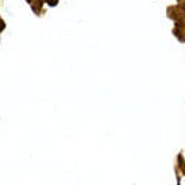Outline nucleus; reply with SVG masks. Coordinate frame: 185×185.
I'll return each instance as SVG.
<instances>
[{"instance_id": "f03ea898", "label": "nucleus", "mask_w": 185, "mask_h": 185, "mask_svg": "<svg viewBox=\"0 0 185 185\" xmlns=\"http://www.w3.org/2000/svg\"><path fill=\"white\" fill-rule=\"evenodd\" d=\"M4 27H6V25H4V22H3V20H0V31H1V30H3Z\"/></svg>"}, {"instance_id": "f257e3e1", "label": "nucleus", "mask_w": 185, "mask_h": 185, "mask_svg": "<svg viewBox=\"0 0 185 185\" xmlns=\"http://www.w3.org/2000/svg\"><path fill=\"white\" fill-rule=\"evenodd\" d=\"M47 4L49 6H57L58 4V0H47Z\"/></svg>"}, {"instance_id": "7ed1b4c3", "label": "nucleus", "mask_w": 185, "mask_h": 185, "mask_svg": "<svg viewBox=\"0 0 185 185\" xmlns=\"http://www.w3.org/2000/svg\"><path fill=\"white\" fill-rule=\"evenodd\" d=\"M180 8L182 10V12L185 14V3H182V4H180Z\"/></svg>"}]
</instances>
